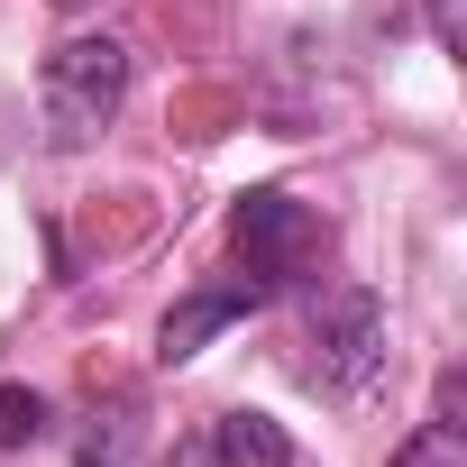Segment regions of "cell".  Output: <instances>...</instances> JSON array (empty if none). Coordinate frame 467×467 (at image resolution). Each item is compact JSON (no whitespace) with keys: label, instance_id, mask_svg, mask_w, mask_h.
<instances>
[{"label":"cell","instance_id":"6da1fadb","mask_svg":"<svg viewBox=\"0 0 467 467\" xmlns=\"http://www.w3.org/2000/svg\"><path fill=\"white\" fill-rule=\"evenodd\" d=\"M129 101V47L119 37H65L47 65H37V119H47V147H92Z\"/></svg>","mask_w":467,"mask_h":467},{"label":"cell","instance_id":"7a4b0ae2","mask_svg":"<svg viewBox=\"0 0 467 467\" xmlns=\"http://www.w3.org/2000/svg\"><path fill=\"white\" fill-rule=\"evenodd\" d=\"M229 248H239L248 285H266V294H275V285L321 275V257H330V220H321L312 202H294V192L257 183V192L229 202Z\"/></svg>","mask_w":467,"mask_h":467},{"label":"cell","instance_id":"3957f363","mask_svg":"<svg viewBox=\"0 0 467 467\" xmlns=\"http://www.w3.org/2000/svg\"><path fill=\"white\" fill-rule=\"evenodd\" d=\"M303 376L330 394V403H358L376 376H385V303L376 294H330L312 312V339H303Z\"/></svg>","mask_w":467,"mask_h":467},{"label":"cell","instance_id":"277c9868","mask_svg":"<svg viewBox=\"0 0 467 467\" xmlns=\"http://www.w3.org/2000/svg\"><path fill=\"white\" fill-rule=\"evenodd\" d=\"M257 303H266V285H248V275H229V285H202V294H183V303L165 312V330H156V358H165V367L202 358V339H211V330L248 321Z\"/></svg>","mask_w":467,"mask_h":467},{"label":"cell","instance_id":"5b68a950","mask_svg":"<svg viewBox=\"0 0 467 467\" xmlns=\"http://www.w3.org/2000/svg\"><path fill=\"white\" fill-rule=\"evenodd\" d=\"M192 467H303V458H294L285 421H266V412H220L211 440L192 449Z\"/></svg>","mask_w":467,"mask_h":467},{"label":"cell","instance_id":"8992f818","mask_svg":"<svg viewBox=\"0 0 467 467\" xmlns=\"http://www.w3.org/2000/svg\"><path fill=\"white\" fill-rule=\"evenodd\" d=\"M458 458H467V376L449 367L440 394H431V421L394 449V467H458Z\"/></svg>","mask_w":467,"mask_h":467},{"label":"cell","instance_id":"52a82bcc","mask_svg":"<svg viewBox=\"0 0 467 467\" xmlns=\"http://www.w3.org/2000/svg\"><path fill=\"white\" fill-rule=\"evenodd\" d=\"M47 440V394L37 385H0V449H28Z\"/></svg>","mask_w":467,"mask_h":467},{"label":"cell","instance_id":"ba28073f","mask_svg":"<svg viewBox=\"0 0 467 467\" xmlns=\"http://www.w3.org/2000/svg\"><path fill=\"white\" fill-rule=\"evenodd\" d=\"M421 10H431V37L458 56V47H467V0H421Z\"/></svg>","mask_w":467,"mask_h":467},{"label":"cell","instance_id":"9c48e42d","mask_svg":"<svg viewBox=\"0 0 467 467\" xmlns=\"http://www.w3.org/2000/svg\"><path fill=\"white\" fill-rule=\"evenodd\" d=\"M56 10H101V0H56Z\"/></svg>","mask_w":467,"mask_h":467}]
</instances>
